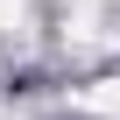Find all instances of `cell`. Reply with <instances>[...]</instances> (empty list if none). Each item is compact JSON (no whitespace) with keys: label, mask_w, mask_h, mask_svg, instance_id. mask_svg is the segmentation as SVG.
<instances>
[{"label":"cell","mask_w":120,"mask_h":120,"mask_svg":"<svg viewBox=\"0 0 120 120\" xmlns=\"http://www.w3.org/2000/svg\"><path fill=\"white\" fill-rule=\"evenodd\" d=\"M21 14H28V0H0V28H14Z\"/></svg>","instance_id":"obj_2"},{"label":"cell","mask_w":120,"mask_h":120,"mask_svg":"<svg viewBox=\"0 0 120 120\" xmlns=\"http://www.w3.org/2000/svg\"><path fill=\"white\" fill-rule=\"evenodd\" d=\"M71 106H78V113H99V120H120V78H106V85H85V92H71Z\"/></svg>","instance_id":"obj_1"}]
</instances>
